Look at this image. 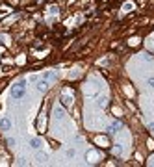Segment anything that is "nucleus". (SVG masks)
<instances>
[{"label":"nucleus","mask_w":154,"mask_h":167,"mask_svg":"<svg viewBox=\"0 0 154 167\" xmlns=\"http://www.w3.org/2000/svg\"><path fill=\"white\" fill-rule=\"evenodd\" d=\"M147 86H149L150 89H154V76H150V78H147Z\"/></svg>","instance_id":"1a4fd4ad"},{"label":"nucleus","mask_w":154,"mask_h":167,"mask_svg":"<svg viewBox=\"0 0 154 167\" xmlns=\"http://www.w3.org/2000/svg\"><path fill=\"white\" fill-rule=\"evenodd\" d=\"M24 87H26V80H19L15 86L11 87V97L13 99H23L24 97Z\"/></svg>","instance_id":"f257e3e1"},{"label":"nucleus","mask_w":154,"mask_h":167,"mask_svg":"<svg viewBox=\"0 0 154 167\" xmlns=\"http://www.w3.org/2000/svg\"><path fill=\"white\" fill-rule=\"evenodd\" d=\"M60 100H61V104H63V106H67V108L73 106V97H71V95H61Z\"/></svg>","instance_id":"f03ea898"},{"label":"nucleus","mask_w":154,"mask_h":167,"mask_svg":"<svg viewBox=\"0 0 154 167\" xmlns=\"http://www.w3.org/2000/svg\"><path fill=\"white\" fill-rule=\"evenodd\" d=\"M149 128H150V130L154 132V123H150V126H149Z\"/></svg>","instance_id":"f8f14e48"},{"label":"nucleus","mask_w":154,"mask_h":167,"mask_svg":"<svg viewBox=\"0 0 154 167\" xmlns=\"http://www.w3.org/2000/svg\"><path fill=\"white\" fill-rule=\"evenodd\" d=\"M143 60H145V61H152V60H154V56H152L150 52H145V54H143Z\"/></svg>","instance_id":"6e6552de"},{"label":"nucleus","mask_w":154,"mask_h":167,"mask_svg":"<svg viewBox=\"0 0 154 167\" xmlns=\"http://www.w3.org/2000/svg\"><path fill=\"white\" fill-rule=\"evenodd\" d=\"M41 145H43V141H41L39 137H32L30 139V147L32 149H41Z\"/></svg>","instance_id":"7ed1b4c3"},{"label":"nucleus","mask_w":154,"mask_h":167,"mask_svg":"<svg viewBox=\"0 0 154 167\" xmlns=\"http://www.w3.org/2000/svg\"><path fill=\"white\" fill-rule=\"evenodd\" d=\"M0 128H2V130H9L11 128V121L9 119H0Z\"/></svg>","instance_id":"20e7f679"},{"label":"nucleus","mask_w":154,"mask_h":167,"mask_svg":"<svg viewBox=\"0 0 154 167\" xmlns=\"http://www.w3.org/2000/svg\"><path fill=\"white\" fill-rule=\"evenodd\" d=\"M54 115H56V119H61V117H63V110H61V108H56Z\"/></svg>","instance_id":"0eeeda50"},{"label":"nucleus","mask_w":154,"mask_h":167,"mask_svg":"<svg viewBox=\"0 0 154 167\" xmlns=\"http://www.w3.org/2000/svg\"><path fill=\"white\" fill-rule=\"evenodd\" d=\"M50 13H54V15H56V13H58V8H56V6H50Z\"/></svg>","instance_id":"9b49d317"},{"label":"nucleus","mask_w":154,"mask_h":167,"mask_svg":"<svg viewBox=\"0 0 154 167\" xmlns=\"http://www.w3.org/2000/svg\"><path fill=\"white\" fill-rule=\"evenodd\" d=\"M119 128H121V123H113V124H111V126L108 128V132H110V134H115Z\"/></svg>","instance_id":"39448f33"},{"label":"nucleus","mask_w":154,"mask_h":167,"mask_svg":"<svg viewBox=\"0 0 154 167\" xmlns=\"http://www.w3.org/2000/svg\"><path fill=\"white\" fill-rule=\"evenodd\" d=\"M37 89H39V91H45V89H46V80H45V78H43V80H39Z\"/></svg>","instance_id":"423d86ee"},{"label":"nucleus","mask_w":154,"mask_h":167,"mask_svg":"<svg viewBox=\"0 0 154 167\" xmlns=\"http://www.w3.org/2000/svg\"><path fill=\"white\" fill-rule=\"evenodd\" d=\"M137 43H139V39H137V37H132V39L128 41V45H130V46H136Z\"/></svg>","instance_id":"9d476101"}]
</instances>
